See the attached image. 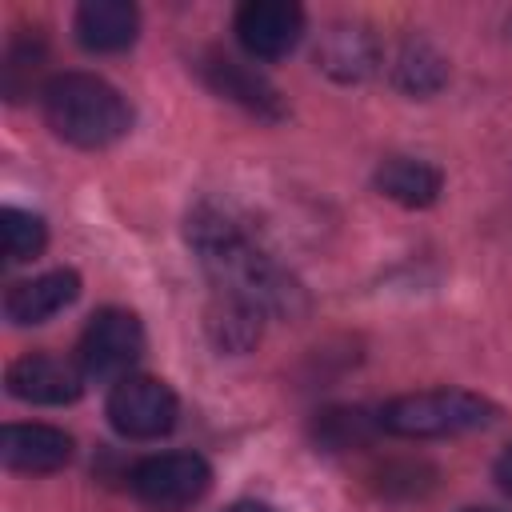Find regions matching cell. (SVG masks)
Returning a JSON list of instances; mask_svg holds the SVG:
<instances>
[{"label": "cell", "instance_id": "cell-1", "mask_svg": "<svg viewBox=\"0 0 512 512\" xmlns=\"http://www.w3.org/2000/svg\"><path fill=\"white\" fill-rule=\"evenodd\" d=\"M188 244L216 284L220 300H236L260 316H300L304 288L296 276L256 240V232L220 204H196L188 212Z\"/></svg>", "mask_w": 512, "mask_h": 512}, {"label": "cell", "instance_id": "cell-2", "mask_svg": "<svg viewBox=\"0 0 512 512\" xmlns=\"http://www.w3.org/2000/svg\"><path fill=\"white\" fill-rule=\"evenodd\" d=\"M48 128L76 148H108L132 128L128 100L92 72H60L40 88Z\"/></svg>", "mask_w": 512, "mask_h": 512}, {"label": "cell", "instance_id": "cell-3", "mask_svg": "<svg viewBox=\"0 0 512 512\" xmlns=\"http://www.w3.org/2000/svg\"><path fill=\"white\" fill-rule=\"evenodd\" d=\"M492 416H496V408L484 396L464 392V388L408 392V396L388 400L376 412V420H380L384 432H392V436H416V440H428V436H460V432L484 428Z\"/></svg>", "mask_w": 512, "mask_h": 512}, {"label": "cell", "instance_id": "cell-4", "mask_svg": "<svg viewBox=\"0 0 512 512\" xmlns=\"http://www.w3.org/2000/svg\"><path fill=\"white\" fill-rule=\"evenodd\" d=\"M128 484H132V496L144 508H152V512H184L208 492L212 468L196 452H160V456L140 460L132 468Z\"/></svg>", "mask_w": 512, "mask_h": 512}, {"label": "cell", "instance_id": "cell-5", "mask_svg": "<svg viewBox=\"0 0 512 512\" xmlns=\"http://www.w3.org/2000/svg\"><path fill=\"white\" fill-rule=\"evenodd\" d=\"M144 352V328L128 308H100L80 332L76 360L92 380H124Z\"/></svg>", "mask_w": 512, "mask_h": 512}, {"label": "cell", "instance_id": "cell-6", "mask_svg": "<svg viewBox=\"0 0 512 512\" xmlns=\"http://www.w3.org/2000/svg\"><path fill=\"white\" fill-rule=\"evenodd\" d=\"M108 420L128 440H156L176 424V396L156 376H124L108 392Z\"/></svg>", "mask_w": 512, "mask_h": 512}, {"label": "cell", "instance_id": "cell-7", "mask_svg": "<svg viewBox=\"0 0 512 512\" xmlns=\"http://www.w3.org/2000/svg\"><path fill=\"white\" fill-rule=\"evenodd\" d=\"M300 32H304L300 4H288V0H248V4L236 8V36L260 60L288 56L296 48Z\"/></svg>", "mask_w": 512, "mask_h": 512}, {"label": "cell", "instance_id": "cell-8", "mask_svg": "<svg viewBox=\"0 0 512 512\" xmlns=\"http://www.w3.org/2000/svg\"><path fill=\"white\" fill-rule=\"evenodd\" d=\"M8 392L28 404H72L84 392V372L60 356L28 352L8 364Z\"/></svg>", "mask_w": 512, "mask_h": 512}, {"label": "cell", "instance_id": "cell-9", "mask_svg": "<svg viewBox=\"0 0 512 512\" xmlns=\"http://www.w3.org/2000/svg\"><path fill=\"white\" fill-rule=\"evenodd\" d=\"M196 68H200L204 84H208L216 96H224V100L240 104L244 112L260 116V120H280V116H284L280 92H276L260 72L244 68L240 60H232V56H224V52H208Z\"/></svg>", "mask_w": 512, "mask_h": 512}, {"label": "cell", "instance_id": "cell-10", "mask_svg": "<svg viewBox=\"0 0 512 512\" xmlns=\"http://www.w3.org/2000/svg\"><path fill=\"white\" fill-rule=\"evenodd\" d=\"M0 460L12 472H56L72 460V436L52 424H8L0 436Z\"/></svg>", "mask_w": 512, "mask_h": 512}, {"label": "cell", "instance_id": "cell-11", "mask_svg": "<svg viewBox=\"0 0 512 512\" xmlns=\"http://www.w3.org/2000/svg\"><path fill=\"white\" fill-rule=\"evenodd\" d=\"M80 296V276L72 268H56L32 280H20L4 296V316L12 324H44L60 308H68Z\"/></svg>", "mask_w": 512, "mask_h": 512}, {"label": "cell", "instance_id": "cell-12", "mask_svg": "<svg viewBox=\"0 0 512 512\" xmlns=\"http://www.w3.org/2000/svg\"><path fill=\"white\" fill-rule=\"evenodd\" d=\"M72 28L88 52H120L136 40L140 16L128 0H84L76 8Z\"/></svg>", "mask_w": 512, "mask_h": 512}, {"label": "cell", "instance_id": "cell-13", "mask_svg": "<svg viewBox=\"0 0 512 512\" xmlns=\"http://www.w3.org/2000/svg\"><path fill=\"white\" fill-rule=\"evenodd\" d=\"M440 184V172L412 156H388L376 168V188L404 208H428L440 196Z\"/></svg>", "mask_w": 512, "mask_h": 512}, {"label": "cell", "instance_id": "cell-14", "mask_svg": "<svg viewBox=\"0 0 512 512\" xmlns=\"http://www.w3.org/2000/svg\"><path fill=\"white\" fill-rule=\"evenodd\" d=\"M316 60L328 76L336 80H364L376 64V44L364 28H348V24H336L324 44L316 48Z\"/></svg>", "mask_w": 512, "mask_h": 512}, {"label": "cell", "instance_id": "cell-15", "mask_svg": "<svg viewBox=\"0 0 512 512\" xmlns=\"http://www.w3.org/2000/svg\"><path fill=\"white\" fill-rule=\"evenodd\" d=\"M444 76H448L444 56L432 52L428 44L412 40V44L400 48V56H396V84H400L404 92H412V96H428V92H436V88L444 84Z\"/></svg>", "mask_w": 512, "mask_h": 512}, {"label": "cell", "instance_id": "cell-16", "mask_svg": "<svg viewBox=\"0 0 512 512\" xmlns=\"http://www.w3.org/2000/svg\"><path fill=\"white\" fill-rule=\"evenodd\" d=\"M376 428H380V420L368 416L364 408H328V412L316 416V440H320L328 452L356 448V444L372 440Z\"/></svg>", "mask_w": 512, "mask_h": 512}, {"label": "cell", "instance_id": "cell-17", "mask_svg": "<svg viewBox=\"0 0 512 512\" xmlns=\"http://www.w3.org/2000/svg\"><path fill=\"white\" fill-rule=\"evenodd\" d=\"M0 240H4V260L8 264H24V260L44 252L48 228H44L40 216H32L24 208H4L0 212Z\"/></svg>", "mask_w": 512, "mask_h": 512}, {"label": "cell", "instance_id": "cell-18", "mask_svg": "<svg viewBox=\"0 0 512 512\" xmlns=\"http://www.w3.org/2000/svg\"><path fill=\"white\" fill-rule=\"evenodd\" d=\"M208 328H212V336H216L220 348L244 352V348L260 336V312H252V308H244V304H236V300H220V304L212 308Z\"/></svg>", "mask_w": 512, "mask_h": 512}, {"label": "cell", "instance_id": "cell-19", "mask_svg": "<svg viewBox=\"0 0 512 512\" xmlns=\"http://www.w3.org/2000/svg\"><path fill=\"white\" fill-rule=\"evenodd\" d=\"M492 476H496V484H500V488L512 496V444H508V448L496 456V464H492Z\"/></svg>", "mask_w": 512, "mask_h": 512}, {"label": "cell", "instance_id": "cell-20", "mask_svg": "<svg viewBox=\"0 0 512 512\" xmlns=\"http://www.w3.org/2000/svg\"><path fill=\"white\" fill-rule=\"evenodd\" d=\"M224 512H276V508H268V504H260V500H236V504L224 508Z\"/></svg>", "mask_w": 512, "mask_h": 512}, {"label": "cell", "instance_id": "cell-21", "mask_svg": "<svg viewBox=\"0 0 512 512\" xmlns=\"http://www.w3.org/2000/svg\"><path fill=\"white\" fill-rule=\"evenodd\" d=\"M460 512H492V508H460Z\"/></svg>", "mask_w": 512, "mask_h": 512}]
</instances>
